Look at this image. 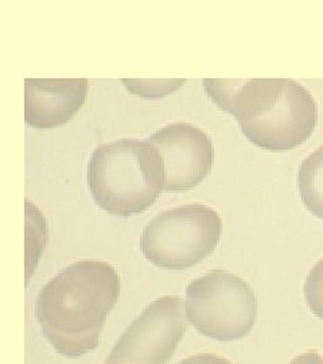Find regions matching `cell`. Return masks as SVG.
Segmentation results:
<instances>
[{"instance_id":"1","label":"cell","mask_w":323,"mask_h":364,"mask_svg":"<svg viewBox=\"0 0 323 364\" xmlns=\"http://www.w3.org/2000/svg\"><path fill=\"white\" fill-rule=\"evenodd\" d=\"M120 296L116 269L104 260L66 266L40 289L35 313L42 335L65 358L94 351Z\"/></svg>"},{"instance_id":"2","label":"cell","mask_w":323,"mask_h":364,"mask_svg":"<svg viewBox=\"0 0 323 364\" xmlns=\"http://www.w3.org/2000/svg\"><path fill=\"white\" fill-rule=\"evenodd\" d=\"M209 97L236 117L251 144L288 151L305 144L318 124L311 92L291 78H204Z\"/></svg>"},{"instance_id":"3","label":"cell","mask_w":323,"mask_h":364,"mask_svg":"<svg viewBox=\"0 0 323 364\" xmlns=\"http://www.w3.org/2000/svg\"><path fill=\"white\" fill-rule=\"evenodd\" d=\"M165 165L148 141L100 144L89 158L87 180L94 203L117 218L150 208L165 191Z\"/></svg>"},{"instance_id":"4","label":"cell","mask_w":323,"mask_h":364,"mask_svg":"<svg viewBox=\"0 0 323 364\" xmlns=\"http://www.w3.org/2000/svg\"><path fill=\"white\" fill-rule=\"evenodd\" d=\"M220 213L204 204H186L158 213L141 239L144 258L165 270H186L207 258L220 242Z\"/></svg>"},{"instance_id":"5","label":"cell","mask_w":323,"mask_h":364,"mask_svg":"<svg viewBox=\"0 0 323 364\" xmlns=\"http://www.w3.org/2000/svg\"><path fill=\"white\" fill-rule=\"evenodd\" d=\"M258 299L243 278L213 270L186 287L187 320L198 333L221 343L244 338L258 318Z\"/></svg>"},{"instance_id":"6","label":"cell","mask_w":323,"mask_h":364,"mask_svg":"<svg viewBox=\"0 0 323 364\" xmlns=\"http://www.w3.org/2000/svg\"><path fill=\"white\" fill-rule=\"evenodd\" d=\"M186 306L181 297L153 301L126 329L106 364H166L187 331Z\"/></svg>"},{"instance_id":"7","label":"cell","mask_w":323,"mask_h":364,"mask_svg":"<svg viewBox=\"0 0 323 364\" xmlns=\"http://www.w3.org/2000/svg\"><path fill=\"white\" fill-rule=\"evenodd\" d=\"M165 165V191L183 192L204 181L214 161L209 134L190 123H173L148 139Z\"/></svg>"},{"instance_id":"8","label":"cell","mask_w":323,"mask_h":364,"mask_svg":"<svg viewBox=\"0 0 323 364\" xmlns=\"http://www.w3.org/2000/svg\"><path fill=\"white\" fill-rule=\"evenodd\" d=\"M87 93V78H26L25 120L35 129L62 126L76 117Z\"/></svg>"},{"instance_id":"9","label":"cell","mask_w":323,"mask_h":364,"mask_svg":"<svg viewBox=\"0 0 323 364\" xmlns=\"http://www.w3.org/2000/svg\"><path fill=\"white\" fill-rule=\"evenodd\" d=\"M297 191L306 208L323 220V144L300 162Z\"/></svg>"},{"instance_id":"10","label":"cell","mask_w":323,"mask_h":364,"mask_svg":"<svg viewBox=\"0 0 323 364\" xmlns=\"http://www.w3.org/2000/svg\"><path fill=\"white\" fill-rule=\"evenodd\" d=\"M123 84L133 95L144 99H160L178 91L186 78H123Z\"/></svg>"},{"instance_id":"11","label":"cell","mask_w":323,"mask_h":364,"mask_svg":"<svg viewBox=\"0 0 323 364\" xmlns=\"http://www.w3.org/2000/svg\"><path fill=\"white\" fill-rule=\"evenodd\" d=\"M305 299L311 312L323 320V258L312 266L306 278Z\"/></svg>"},{"instance_id":"12","label":"cell","mask_w":323,"mask_h":364,"mask_svg":"<svg viewBox=\"0 0 323 364\" xmlns=\"http://www.w3.org/2000/svg\"><path fill=\"white\" fill-rule=\"evenodd\" d=\"M177 364H232L228 359L221 358L213 353H201V355H195L190 356L187 359H183L180 363Z\"/></svg>"},{"instance_id":"13","label":"cell","mask_w":323,"mask_h":364,"mask_svg":"<svg viewBox=\"0 0 323 364\" xmlns=\"http://www.w3.org/2000/svg\"><path fill=\"white\" fill-rule=\"evenodd\" d=\"M290 364H323V358L315 350L303 352L294 358Z\"/></svg>"},{"instance_id":"14","label":"cell","mask_w":323,"mask_h":364,"mask_svg":"<svg viewBox=\"0 0 323 364\" xmlns=\"http://www.w3.org/2000/svg\"><path fill=\"white\" fill-rule=\"evenodd\" d=\"M105 364H106V363H105Z\"/></svg>"}]
</instances>
